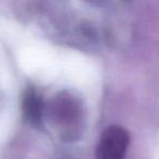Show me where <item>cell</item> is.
<instances>
[{
    "label": "cell",
    "mask_w": 159,
    "mask_h": 159,
    "mask_svg": "<svg viewBox=\"0 0 159 159\" xmlns=\"http://www.w3.org/2000/svg\"><path fill=\"white\" fill-rule=\"evenodd\" d=\"M130 143L128 131L111 125L102 132L96 147L95 159H124Z\"/></svg>",
    "instance_id": "1"
},
{
    "label": "cell",
    "mask_w": 159,
    "mask_h": 159,
    "mask_svg": "<svg viewBox=\"0 0 159 159\" xmlns=\"http://www.w3.org/2000/svg\"><path fill=\"white\" fill-rule=\"evenodd\" d=\"M24 113L26 119L34 125L42 121V99L35 91H29L24 98Z\"/></svg>",
    "instance_id": "2"
}]
</instances>
